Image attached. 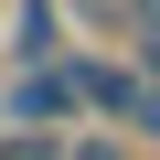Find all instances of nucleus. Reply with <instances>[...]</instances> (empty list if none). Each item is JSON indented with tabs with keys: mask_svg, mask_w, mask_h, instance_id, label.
<instances>
[{
	"mask_svg": "<svg viewBox=\"0 0 160 160\" xmlns=\"http://www.w3.org/2000/svg\"><path fill=\"white\" fill-rule=\"evenodd\" d=\"M11 64H64V0H11Z\"/></svg>",
	"mask_w": 160,
	"mask_h": 160,
	"instance_id": "obj_3",
	"label": "nucleus"
},
{
	"mask_svg": "<svg viewBox=\"0 0 160 160\" xmlns=\"http://www.w3.org/2000/svg\"><path fill=\"white\" fill-rule=\"evenodd\" d=\"M160 11V0H64V22H86V32H139Z\"/></svg>",
	"mask_w": 160,
	"mask_h": 160,
	"instance_id": "obj_4",
	"label": "nucleus"
},
{
	"mask_svg": "<svg viewBox=\"0 0 160 160\" xmlns=\"http://www.w3.org/2000/svg\"><path fill=\"white\" fill-rule=\"evenodd\" d=\"M64 160H139V149H128V128H75Z\"/></svg>",
	"mask_w": 160,
	"mask_h": 160,
	"instance_id": "obj_6",
	"label": "nucleus"
},
{
	"mask_svg": "<svg viewBox=\"0 0 160 160\" xmlns=\"http://www.w3.org/2000/svg\"><path fill=\"white\" fill-rule=\"evenodd\" d=\"M128 139H160V75H139V107H128Z\"/></svg>",
	"mask_w": 160,
	"mask_h": 160,
	"instance_id": "obj_7",
	"label": "nucleus"
},
{
	"mask_svg": "<svg viewBox=\"0 0 160 160\" xmlns=\"http://www.w3.org/2000/svg\"><path fill=\"white\" fill-rule=\"evenodd\" d=\"M64 75H75V107H86V118L128 128V107H139V64H107V53H64Z\"/></svg>",
	"mask_w": 160,
	"mask_h": 160,
	"instance_id": "obj_2",
	"label": "nucleus"
},
{
	"mask_svg": "<svg viewBox=\"0 0 160 160\" xmlns=\"http://www.w3.org/2000/svg\"><path fill=\"white\" fill-rule=\"evenodd\" d=\"M86 107H75V75L64 64H22L11 86H0V128H75Z\"/></svg>",
	"mask_w": 160,
	"mask_h": 160,
	"instance_id": "obj_1",
	"label": "nucleus"
},
{
	"mask_svg": "<svg viewBox=\"0 0 160 160\" xmlns=\"http://www.w3.org/2000/svg\"><path fill=\"white\" fill-rule=\"evenodd\" d=\"M75 128H0V160H64Z\"/></svg>",
	"mask_w": 160,
	"mask_h": 160,
	"instance_id": "obj_5",
	"label": "nucleus"
}]
</instances>
